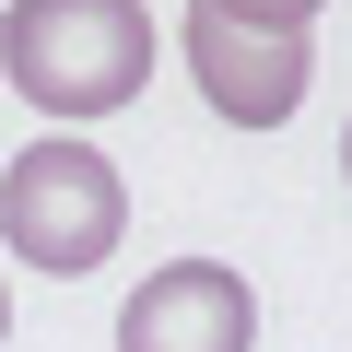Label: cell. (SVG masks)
<instances>
[{
    "label": "cell",
    "mask_w": 352,
    "mask_h": 352,
    "mask_svg": "<svg viewBox=\"0 0 352 352\" xmlns=\"http://www.w3.org/2000/svg\"><path fill=\"white\" fill-rule=\"evenodd\" d=\"M0 71L47 118H118L153 82V12L141 0H12L0 12Z\"/></svg>",
    "instance_id": "1"
},
{
    "label": "cell",
    "mask_w": 352,
    "mask_h": 352,
    "mask_svg": "<svg viewBox=\"0 0 352 352\" xmlns=\"http://www.w3.org/2000/svg\"><path fill=\"white\" fill-rule=\"evenodd\" d=\"M118 235H129V188H118V164L94 141L47 129V141H24L12 164H0V247H12L24 270L71 282L94 258H118Z\"/></svg>",
    "instance_id": "2"
},
{
    "label": "cell",
    "mask_w": 352,
    "mask_h": 352,
    "mask_svg": "<svg viewBox=\"0 0 352 352\" xmlns=\"http://www.w3.org/2000/svg\"><path fill=\"white\" fill-rule=\"evenodd\" d=\"M247 340H258V294L223 258H164L118 305V352H247Z\"/></svg>",
    "instance_id": "3"
},
{
    "label": "cell",
    "mask_w": 352,
    "mask_h": 352,
    "mask_svg": "<svg viewBox=\"0 0 352 352\" xmlns=\"http://www.w3.org/2000/svg\"><path fill=\"white\" fill-rule=\"evenodd\" d=\"M188 71H200V94H212V118H235V129H282V118L305 106L317 47H305V36H270V24L188 12Z\"/></svg>",
    "instance_id": "4"
},
{
    "label": "cell",
    "mask_w": 352,
    "mask_h": 352,
    "mask_svg": "<svg viewBox=\"0 0 352 352\" xmlns=\"http://www.w3.org/2000/svg\"><path fill=\"white\" fill-rule=\"evenodd\" d=\"M200 12H223V24H270V36H305L317 0H200Z\"/></svg>",
    "instance_id": "5"
},
{
    "label": "cell",
    "mask_w": 352,
    "mask_h": 352,
    "mask_svg": "<svg viewBox=\"0 0 352 352\" xmlns=\"http://www.w3.org/2000/svg\"><path fill=\"white\" fill-rule=\"evenodd\" d=\"M340 164H352V129H340Z\"/></svg>",
    "instance_id": "6"
},
{
    "label": "cell",
    "mask_w": 352,
    "mask_h": 352,
    "mask_svg": "<svg viewBox=\"0 0 352 352\" xmlns=\"http://www.w3.org/2000/svg\"><path fill=\"white\" fill-rule=\"evenodd\" d=\"M0 329H12V305H0Z\"/></svg>",
    "instance_id": "7"
}]
</instances>
